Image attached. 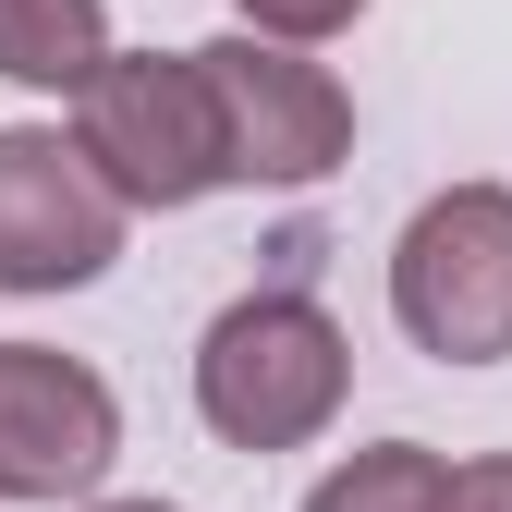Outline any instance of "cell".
<instances>
[{
    "mask_svg": "<svg viewBox=\"0 0 512 512\" xmlns=\"http://www.w3.org/2000/svg\"><path fill=\"white\" fill-rule=\"evenodd\" d=\"M354 13H366V0H232V25L269 37V49H317V37H342Z\"/></svg>",
    "mask_w": 512,
    "mask_h": 512,
    "instance_id": "9c48e42d",
    "label": "cell"
},
{
    "mask_svg": "<svg viewBox=\"0 0 512 512\" xmlns=\"http://www.w3.org/2000/svg\"><path fill=\"white\" fill-rule=\"evenodd\" d=\"M110 74V0H0V86L86 98Z\"/></svg>",
    "mask_w": 512,
    "mask_h": 512,
    "instance_id": "52a82bcc",
    "label": "cell"
},
{
    "mask_svg": "<svg viewBox=\"0 0 512 512\" xmlns=\"http://www.w3.org/2000/svg\"><path fill=\"white\" fill-rule=\"evenodd\" d=\"M74 147L98 159V183L122 208H196L232 183L220 98H208L196 49H110V74L74 98Z\"/></svg>",
    "mask_w": 512,
    "mask_h": 512,
    "instance_id": "7a4b0ae2",
    "label": "cell"
},
{
    "mask_svg": "<svg viewBox=\"0 0 512 512\" xmlns=\"http://www.w3.org/2000/svg\"><path fill=\"white\" fill-rule=\"evenodd\" d=\"M98 512H171V500H98Z\"/></svg>",
    "mask_w": 512,
    "mask_h": 512,
    "instance_id": "8fae6325",
    "label": "cell"
},
{
    "mask_svg": "<svg viewBox=\"0 0 512 512\" xmlns=\"http://www.w3.org/2000/svg\"><path fill=\"white\" fill-rule=\"evenodd\" d=\"M391 317L439 366H500L512 354V183H452V196H427L403 220Z\"/></svg>",
    "mask_w": 512,
    "mask_h": 512,
    "instance_id": "3957f363",
    "label": "cell"
},
{
    "mask_svg": "<svg viewBox=\"0 0 512 512\" xmlns=\"http://www.w3.org/2000/svg\"><path fill=\"white\" fill-rule=\"evenodd\" d=\"M305 512H452V452L427 439H378V452H342L305 488Z\"/></svg>",
    "mask_w": 512,
    "mask_h": 512,
    "instance_id": "ba28073f",
    "label": "cell"
},
{
    "mask_svg": "<svg viewBox=\"0 0 512 512\" xmlns=\"http://www.w3.org/2000/svg\"><path fill=\"white\" fill-rule=\"evenodd\" d=\"M122 208L61 122H0V293H86L122 256Z\"/></svg>",
    "mask_w": 512,
    "mask_h": 512,
    "instance_id": "5b68a950",
    "label": "cell"
},
{
    "mask_svg": "<svg viewBox=\"0 0 512 512\" xmlns=\"http://www.w3.org/2000/svg\"><path fill=\"white\" fill-rule=\"evenodd\" d=\"M452 512H512V452H476V464H452Z\"/></svg>",
    "mask_w": 512,
    "mask_h": 512,
    "instance_id": "30bf717a",
    "label": "cell"
},
{
    "mask_svg": "<svg viewBox=\"0 0 512 512\" xmlns=\"http://www.w3.org/2000/svg\"><path fill=\"white\" fill-rule=\"evenodd\" d=\"M208 98H220V147H232V183H269V196H305L354 159V98L330 61L305 49H269V37H208Z\"/></svg>",
    "mask_w": 512,
    "mask_h": 512,
    "instance_id": "277c9868",
    "label": "cell"
},
{
    "mask_svg": "<svg viewBox=\"0 0 512 512\" xmlns=\"http://www.w3.org/2000/svg\"><path fill=\"white\" fill-rule=\"evenodd\" d=\"M122 452V403L86 354L0 342V500H86Z\"/></svg>",
    "mask_w": 512,
    "mask_h": 512,
    "instance_id": "8992f818",
    "label": "cell"
},
{
    "mask_svg": "<svg viewBox=\"0 0 512 512\" xmlns=\"http://www.w3.org/2000/svg\"><path fill=\"white\" fill-rule=\"evenodd\" d=\"M354 391V342H342V317L317 305V293H244L208 317V342H196V415L220 452H305V439H330Z\"/></svg>",
    "mask_w": 512,
    "mask_h": 512,
    "instance_id": "6da1fadb",
    "label": "cell"
}]
</instances>
